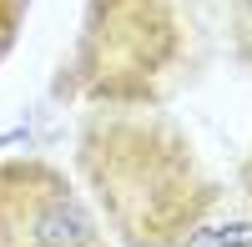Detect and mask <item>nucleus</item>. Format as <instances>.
<instances>
[{
	"label": "nucleus",
	"mask_w": 252,
	"mask_h": 247,
	"mask_svg": "<svg viewBox=\"0 0 252 247\" xmlns=\"http://www.w3.org/2000/svg\"><path fill=\"white\" fill-rule=\"evenodd\" d=\"M76 161L126 247H182L222 197L187 136L152 116H96Z\"/></svg>",
	"instance_id": "f257e3e1"
},
{
	"label": "nucleus",
	"mask_w": 252,
	"mask_h": 247,
	"mask_svg": "<svg viewBox=\"0 0 252 247\" xmlns=\"http://www.w3.org/2000/svg\"><path fill=\"white\" fill-rule=\"evenodd\" d=\"M0 247H106L96 212L51 161H0Z\"/></svg>",
	"instance_id": "f03ea898"
},
{
	"label": "nucleus",
	"mask_w": 252,
	"mask_h": 247,
	"mask_svg": "<svg viewBox=\"0 0 252 247\" xmlns=\"http://www.w3.org/2000/svg\"><path fill=\"white\" fill-rule=\"evenodd\" d=\"M247 197H252V156H247Z\"/></svg>",
	"instance_id": "7ed1b4c3"
}]
</instances>
